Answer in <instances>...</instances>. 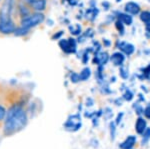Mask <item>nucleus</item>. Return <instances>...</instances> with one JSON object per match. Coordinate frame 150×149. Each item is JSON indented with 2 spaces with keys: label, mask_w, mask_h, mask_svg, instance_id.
<instances>
[{
  "label": "nucleus",
  "mask_w": 150,
  "mask_h": 149,
  "mask_svg": "<svg viewBox=\"0 0 150 149\" xmlns=\"http://www.w3.org/2000/svg\"><path fill=\"white\" fill-rule=\"evenodd\" d=\"M142 134H143V136L146 139H149V137H150V129L149 128H146V129H145V131Z\"/></svg>",
  "instance_id": "obj_22"
},
{
  "label": "nucleus",
  "mask_w": 150,
  "mask_h": 149,
  "mask_svg": "<svg viewBox=\"0 0 150 149\" xmlns=\"http://www.w3.org/2000/svg\"><path fill=\"white\" fill-rule=\"evenodd\" d=\"M59 46L65 53H74L76 51V42L74 39H67V40H60Z\"/></svg>",
  "instance_id": "obj_3"
},
{
  "label": "nucleus",
  "mask_w": 150,
  "mask_h": 149,
  "mask_svg": "<svg viewBox=\"0 0 150 149\" xmlns=\"http://www.w3.org/2000/svg\"><path fill=\"white\" fill-rule=\"evenodd\" d=\"M120 75H121L122 78L126 79L128 77V75H129V73H128V69L126 68V67H121L120 68Z\"/></svg>",
  "instance_id": "obj_15"
},
{
  "label": "nucleus",
  "mask_w": 150,
  "mask_h": 149,
  "mask_svg": "<svg viewBox=\"0 0 150 149\" xmlns=\"http://www.w3.org/2000/svg\"><path fill=\"white\" fill-rule=\"evenodd\" d=\"M62 34H63V31H59V33H57V34H54L52 36V39L55 40V39H59L60 36H61Z\"/></svg>",
  "instance_id": "obj_23"
},
{
  "label": "nucleus",
  "mask_w": 150,
  "mask_h": 149,
  "mask_svg": "<svg viewBox=\"0 0 150 149\" xmlns=\"http://www.w3.org/2000/svg\"><path fill=\"white\" fill-rule=\"evenodd\" d=\"M28 122L27 112L20 105H13L7 110L4 119L3 133L5 136H11L18 133L26 126Z\"/></svg>",
  "instance_id": "obj_1"
},
{
  "label": "nucleus",
  "mask_w": 150,
  "mask_h": 149,
  "mask_svg": "<svg viewBox=\"0 0 150 149\" xmlns=\"http://www.w3.org/2000/svg\"><path fill=\"white\" fill-rule=\"evenodd\" d=\"M140 19L143 21L144 23L150 22V12L149 11H143L140 14Z\"/></svg>",
  "instance_id": "obj_14"
},
{
  "label": "nucleus",
  "mask_w": 150,
  "mask_h": 149,
  "mask_svg": "<svg viewBox=\"0 0 150 149\" xmlns=\"http://www.w3.org/2000/svg\"><path fill=\"white\" fill-rule=\"evenodd\" d=\"M108 59H109L108 54L105 53V52H102V53L98 54L97 56H95V61L98 65H104V64H106L108 61Z\"/></svg>",
  "instance_id": "obj_9"
},
{
  "label": "nucleus",
  "mask_w": 150,
  "mask_h": 149,
  "mask_svg": "<svg viewBox=\"0 0 150 149\" xmlns=\"http://www.w3.org/2000/svg\"><path fill=\"white\" fill-rule=\"evenodd\" d=\"M143 113H144L145 117H146L147 119H150V105L145 108V110H144Z\"/></svg>",
  "instance_id": "obj_21"
},
{
  "label": "nucleus",
  "mask_w": 150,
  "mask_h": 149,
  "mask_svg": "<svg viewBox=\"0 0 150 149\" xmlns=\"http://www.w3.org/2000/svg\"><path fill=\"white\" fill-rule=\"evenodd\" d=\"M90 76H91V70L88 68V67H85V68H84L83 70L80 72V74H79L80 80H82V81L87 80V79L90 77Z\"/></svg>",
  "instance_id": "obj_12"
},
{
  "label": "nucleus",
  "mask_w": 150,
  "mask_h": 149,
  "mask_svg": "<svg viewBox=\"0 0 150 149\" xmlns=\"http://www.w3.org/2000/svg\"><path fill=\"white\" fill-rule=\"evenodd\" d=\"M45 20V15L42 12H31L29 15L20 19V26L25 27L27 29L34 28L40 25Z\"/></svg>",
  "instance_id": "obj_2"
},
{
  "label": "nucleus",
  "mask_w": 150,
  "mask_h": 149,
  "mask_svg": "<svg viewBox=\"0 0 150 149\" xmlns=\"http://www.w3.org/2000/svg\"><path fill=\"white\" fill-rule=\"evenodd\" d=\"M125 11H126L127 14L137 15L140 12V6L135 3V2H128L125 5Z\"/></svg>",
  "instance_id": "obj_5"
},
{
  "label": "nucleus",
  "mask_w": 150,
  "mask_h": 149,
  "mask_svg": "<svg viewBox=\"0 0 150 149\" xmlns=\"http://www.w3.org/2000/svg\"><path fill=\"white\" fill-rule=\"evenodd\" d=\"M135 142H136V137L133 135H130V136H128L121 144H120V148L121 149H131L133 146H134Z\"/></svg>",
  "instance_id": "obj_6"
},
{
  "label": "nucleus",
  "mask_w": 150,
  "mask_h": 149,
  "mask_svg": "<svg viewBox=\"0 0 150 149\" xmlns=\"http://www.w3.org/2000/svg\"><path fill=\"white\" fill-rule=\"evenodd\" d=\"M46 5L47 0H32V2L29 4V7L34 12H42L46 9Z\"/></svg>",
  "instance_id": "obj_4"
},
{
  "label": "nucleus",
  "mask_w": 150,
  "mask_h": 149,
  "mask_svg": "<svg viewBox=\"0 0 150 149\" xmlns=\"http://www.w3.org/2000/svg\"><path fill=\"white\" fill-rule=\"evenodd\" d=\"M70 79H71V81L73 83H77L78 81H80V77H79V74L74 73V72L71 74V76H70Z\"/></svg>",
  "instance_id": "obj_17"
},
{
  "label": "nucleus",
  "mask_w": 150,
  "mask_h": 149,
  "mask_svg": "<svg viewBox=\"0 0 150 149\" xmlns=\"http://www.w3.org/2000/svg\"><path fill=\"white\" fill-rule=\"evenodd\" d=\"M29 32H30V29H27V28L22 27V26H17L15 31H14L13 35L17 36V37H22V36H26L27 34H29Z\"/></svg>",
  "instance_id": "obj_10"
},
{
  "label": "nucleus",
  "mask_w": 150,
  "mask_h": 149,
  "mask_svg": "<svg viewBox=\"0 0 150 149\" xmlns=\"http://www.w3.org/2000/svg\"><path fill=\"white\" fill-rule=\"evenodd\" d=\"M122 115H123L122 113L118 115V117H117V120H116V124H119V122L121 121V117H122Z\"/></svg>",
  "instance_id": "obj_24"
},
{
  "label": "nucleus",
  "mask_w": 150,
  "mask_h": 149,
  "mask_svg": "<svg viewBox=\"0 0 150 149\" xmlns=\"http://www.w3.org/2000/svg\"><path fill=\"white\" fill-rule=\"evenodd\" d=\"M0 1H1V0H0Z\"/></svg>",
  "instance_id": "obj_25"
},
{
  "label": "nucleus",
  "mask_w": 150,
  "mask_h": 149,
  "mask_svg": "<svg viewBox=\"0 0 150 149\" xmlns=\"http://www.w3.org/2000/svg\"><path fill=\"white\" fill-rule=\"evenodd\" d=\"M110 131H111V138L114 139V136H115V125L114 123H111L110 124Z\"/></svg>",
  "instance_id": "obj_20"
},
{
  "label": "nucleus",
  "mask_w": 150,
  "mask_h": 149,
  "mask_svg": "<svg viewBox=\"0 0 150 149\" xmlns=\"http://www.w3.org/2000/svg\"><path fill=\"white\" fill-rule=\"evenodd\" d=\"M119 20L121 21L122 23L126 24V25H131V23H132V17L127 13L126 14H120Z\"/></svg>",
  "instance_id": "obj_13"
},
{
  "label": "nucleus",
  "mask_w": 150,
  "mask_h": 149,
  "mask_svg": "<svg viewBox=\"0 0 150 149\" xmlns=\"http://www.w3.org/2000/svg\"><path fill=\"white\" fill-rule=\"evenodd\" d=\"M6 109L4 108L2 105H0V121L5 119V116H6Z\"/></svg>",
  "instance_id": "obj_16"
},
{
  "label": "nucleus",
  "mask_w": 150,
  "mask_h": 149,
  "mask_svg": "<svg viewBox=\"0 0 150 149\" xmlns=\"http://www.w3.org/2000/svg\"><path fill=\"white\" fill-rule=\"evenodd\" d=\"M121 48L123 51L125 52V54L127 55H131L134 52V46L132 44H130V43H122Z\"/></svg>",
  "instance_id": "obj_11"
},
{
  "label": "nucleus",
  "mask_w": 150,
  "mask_h": 149,
  "mask_svg": "<svg viewBox=\"0 0 150 149\" xmlns=\"http://www.w3.org/2000/svg\"><path fill=\"white\" fill-rule=\"evenodd\" d=\"M146 121L141 118V117H139L138 119H137L136 121V124H135V130L138 134H142L143 132L145 131V129H146Z\"/></svg>",
  "instance_id": "obj_7"
},
{
  "label": "nucleus",
  "mask_w": 150,
  "mask_h": 149,
  "mask_svg": "<svg viewBox=\"0 0 150 149\" xmlns=\"http://www.w3.org/2000/svg\"><path fill=\"white\" fill-rule=\"evenodd\" d=\"M116 27H117V29L119 30V31H121V32H123V30H124V27H123V23L120 20H118L117 22H116Z\"/></svg>",
  "instance_id": "obj_19"
},
{
  "label": "nucleus",
  "mask_w": 150,
  "mask_h": 149,
  "mask_svg": "<svg viewBox=\"0 0 150 149\" xmlns=\"http://www.w3.org/2000/svg\"><path fill=\"white\" fill-rule=\"evenodd\" d=\"M124 98H125V99H126V100H128V101H130V100H131L132 98H133V94H132L131 92H130L129 90H128V91H126V92H125V94H124Z\"/></svg>",
  "instance_id": "obj_18"
},
{
  "label": "nucleus",
  "mask_w": 150,
  "mask_h": 149,
  "mask_svg": "<svg viewBox=\"0 0 150 149\" xmlns=\"http://www.w3.org/2000/svg\"><path fill=\"white\" fill-rule=\"evenodd\" d=\"M111 61L117 66L122 65L123 61H124V55L122 53H120V52H115V53L111 56Z\"/></svg>",
  "instance_id": "obj_8"
}]
</instances>
